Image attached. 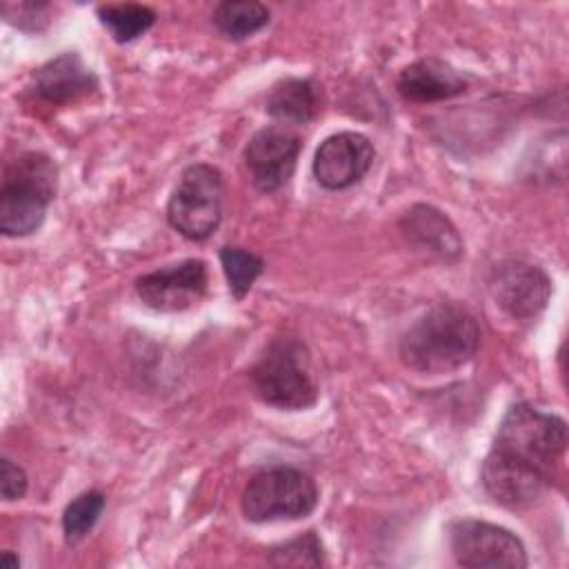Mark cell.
Returning a JSON list of instances; mask_svg holds the SVG:
<instances>
[{
    "label": "cell",
    "instance_id": "obj_1",
    "mask_svg": "<svg viewBox=\"0 0 569 569\" xmlns=\"http://www.w3.org/2000/svg\"><path fill=\"white\" fill-rule=\"evenodd\" d=\"M565 449V418L540 411L529 402L511 405L485 456L482 487L496 505L513 511L527 509L551 485Z\"/></svg>",
    "mask_w": 569,
    "mask_h": 569
},
{
    "label": "cell",
    "instance_id": "obj_2",
    "mask_svg": "<svg viewBox=\"0 0 569 569\" xmlns=\"http://www.w3.org/2000/svg\"><path fill=\"white\" fill-rule=\"evenodd\" d=\"M480 347V327L471 311L442 302L420 316L400 338V362L422 376L451 373L465 367Z\"/></svg>",
    "mask_w": 569,
    "mask_h": 569
},
{
    "label": "cell",
    "instance_id": "obj_3",
    "mask_svg": "<svg viewBox=\"0 0 569 569\" xmlns=\"http://www.w3.org/2000/svg\"><path fill=\"white\" fill-rule=\"evenodd\" d=\"M58 191V167L42 151L7 162L0 184V231L7 238L36 233Z\"/></svg>",
    "mask_w": 569,
    "mask_h": 569
},
{
    "label": "cell",
    "instance_id": "obj_4",
    "mask_svg": "<svg viewBox=\"0 0 569 569\" xmlns=\"http://www.w3.org/2000/svg\"><path fill=\"white\" fill-rule=\"evenodd\" d=\"M253 393L271 407L302 411L316 405L318 387L309 371L307 347L291 338H273L249 371Z\"/></svg>",
    "mask_w": 569,
    "mask_h": 569
},
{
    "label": "cell",
    "instance_id": "obj_5",
    "mask_svg": "<svg viewBox=\"0 0 569 569\" xmlns=\"http://www.w3.org/2000/svg\"><path fill=\"white\" fill-rule=\"evenodd\" d=\"M316 480L302 469L276 465L258 471L242 489L240 511L249 522L307 518L318 505Z\"/></svg>",
    "mask_w": 569,
    "mask_h": 569
},
{
    "label": "cell",
    "instance_id": "obj_6",
    "mask_svg": "<svg viewBox=\"0 0 569 569\" xmlns=\"http://www.w3.org/2000/svg\"><path fill=\"white\" fill-rule=\"evenodd\" d=\"M224 180L218 167L193 162L173 187L167 202L169 224L187 240H207L222 220Z\"/></svg>",
    "mask_w": 569,
    "mask_h": 569
},
{
    "label": "cell",
    "instance_id": "obj_7",
    "mask_svg": "<svg viewBox=\"0 0 569 569\" xmlns=\"http://www.w3.org/2000/svg\"><path fill=\"white\" fill-rule=\"evenodd\" d=\"M449 549L456 565L469 569H522L529 562L527 549L513 531L476 518L449 525Z\"/></svg>",
    "mask_w": 569,
    "mask_h": 569
},
{
    "label": "cell",
    "instance_id": "obj_8",
    "mask_svg": "<svg viewBox=\"0 0 569 569\" xmlns=\"http://www.w3.org/2000/svg\"><path fill=\"white\" fill-rule=\"evenodd\" d=\"M209 284L207 262L200 258H187L136 280L138 298L153 311L176 313L198 305Z\"/></svg>",
    "mask_w": 569,
    "mask_h": 569
},
{
    "label": "cell",
    "instance_id": "obj_9",
    "mask_svg": "<svg viewBox=\"0 0 569 569\" xmlns=\"http://www.w3.org/2000/svg\"><path fill=\"white\" fill-rule=\"evenodd\" d=\"M300 153V138L287 127L269 124L258 129L242 151V162L251 184L262 193H273L293 176Z\"/></svg>",
    "mask_w": 569,
    "mask_h": 569
},
{
    "label": "cell",
    "instance_id": "obj_10",
    "mask_svg": "<svg viewBox=\"0 0 569 569\" xmlns=\"http://www.w3.org/2000/svg\"><path fill=\"white\" fill-rule=\"evenodd\" d=\"M489 284L496 305L513 320L538 318L551 298L549 276L525 260L498 262L491 269Z\"/></svg>",
    "mask_w": 569,
    "mask_h": 569
},
{
    "label": "cell",
    "instance_id": "obj_11",
    "mask_svg": "<svg viewBox=\"0 0 569 569\" xmlns=\"http://www.w3.org/2000/svg\"><path fill=\"white\" fill-rule=\"evenodd\" d=\"M376 158V149L365 133L340 131L320 142L313 156V178L327 191H342L360 182Z\"/></svg>",
    "mask_w": 569,
    "mask_h": 569
},
{
    "label": "cell",
    "instance_id": "obj_12",
    "mask_svg": "<svg viewBox=\"0 0 569 569\" xmlns=\"http://www.w3.org/2000/svg\"><path fill=\"white\" fill-rule=\"evenodd\" d=\"M31 89L40 100L62 107L91 96L98 89V78L80 53L64 51L33 71Z\"/></svg>",
    "mask_w": 569,
    "mask_h": 569
},
{
    "label": "cell",
    "instance_id": "obj_13",
    "mask_svg": "<svg viewBox=\"0 0 569 569\" xmlns=\"http://www.w3.org/2000/svg\"><path fill=\"white\" fill-rule=\"evenodd\" d=\"M467 76L440 58H420L402 67L396 87L409 102H442L467 91Z\"/></svg>",
    "mask_w": 569,
    "mask_h": 569
},
{
    "label": "cell",
    "instance_id": "obj_14",
    "mask_svg": "<svg viewBox=\"0 0 569 569\" xmlns=\"http://www.w3.org/2000/svg\"><path fill=\"white\" fill-rule=\"evenodd\" d=\"M402 236L418 249L453 262L462 256V238L456 224L431 204H413L398 222Z\"/></svg>",
    "mask_w": 569,
    "mask_h": 569
},
{
    "label": "cell",
    "instance_id": "obj_15",
    "mask_svg": "<svg viewBox=\"0 0 569 569\" xmlns=\"http://www.w3.org/2000/svg\"><path fill=\"white\" fill-rule=\"evenodd\" d=\"M264 111L280 122L307 124L320 111V93L311 78H284L276 82L267 98Z\"/></svg>",
    "mask_w": 569,
    "mask_h": 569
},
{
    "label": "cell",
    "instance_id": "obj_16",
    "mask_svg": "<svg viewBox=\"0 0 569 569\" xmlns=\"http://www.w3.org/2000/svg\"><path fill=\"white\" fill-rule=\"evenodd\" d=\"M213 24L224 38L242 42L269 24V9L256 0H227L213 9Z\"/></svg>",
    "mask_w": 569,
    "mask_h": 569
},
{
    "label": "cell",
    "instance_id": "obj_17",
    "mask_svg": "<svg viewBox=\"0 0 569 569\" xmlns=\"http://www.w3.org/2000/svg\"><path fill=\"white\" fill-rule=\"evenodd\" d=\"M98 20L111 33V38L120 44L133 42L142 33H147L156 22V11L147 4L138 2H118V4H100L96 9Z\"/></svg>",
    "mask_w": 569,
    "mask_h": 569
},
{
    "label": "cell",
    "instance_id": "obj_18",
    "mask_svg": "<svg viewBox=\"0 0 569 569\" xmlns=\"http://www.w3.org/2000/svg\"><path fill=\"white\" fill-rule=\"evenodd\" d=\"M218 258H220L231 296L236 300H242L251 291L258 276L264 271V260L244 247H231V244L222 247Z\"/></svg>",
    "mask_w": 569,
    "mask_h": 569
},
{
    "label": "cell",
    "instance_id": "obj_19",
    "mask_svg": "<svg viewBox=\"0 0 569 569\" xmlns=\"http://www.w3.org/2000/svg\"><path fill=\"white\" fill-rule=\"evenodd\" d=\"M107 498L102 491L91 489L76 496L62 511V533L69 545L80 542L100 520Z\"/></svg>",
    "mask_w": 569,
    "mask_h": 569
},
{
    "label": "cell",
    "instance_id": "obj_20",
    "mask_svg": "<svg viewBox=\"0 0 569 569\" xmlns=\"http://www.w3.org/2000/svg\"><path fill=\"white\" fill-rule=\"evenodd\" d=\"M267 562L273 567H322V540L316 531H305L282 545L271 547L267 553Z\"/></svg>",
    "mask_w": 569,
    "mask_h": 569
},
{
    "label": "cell",
    "instance_id": "obj_21",
    "mask_svg": "<svg viewBox=\"0 0 569 569\" xmlns=\"http://www.w3.org/2000/svg\"><path fill=\"white\" fill-rule=\"evenodd\" d=\"M27 487H29V480H27L24 469L20 465H16L11 458L2 456L0 458V493H2V500L11 502V500L24 498Z\"/></svg>",
    "mask_w": 569,
    "mask_h": 569
},
{
    "label": "cell",
    "instance_id": "obj_22",
    "mask_svg": "<svg viewBox=\"0 0 569 569\" xmlns=\"http://www.w3.org/2000/svg\"><path fill=\"white\" fill-rule=\"evenodd\" d=\"M0 567H2V569H18V567H20V560H18L16 553L2 551V556H0Z\"/></svg>",
    "mask_w": 569,
    "mask_h": 569
}]
</instances>
